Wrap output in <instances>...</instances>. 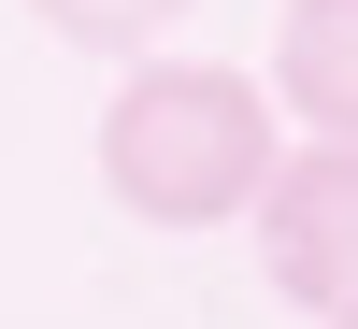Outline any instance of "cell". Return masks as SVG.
<instances>
[{
    "mask_svg": "<svg viewBox=\"0 0 358 329\" xmlns=\"http://www.w3.org/2000/svg\"><path fill=\"white\" fill-rule=\"evenodd\" d=\"M273 143H287V115H273L258 72H229V57H143L115 86V115H101V187L143 229H229L258 200V172H273Z\"/></svg>",
    "mask_w": 358,
    "mask_h": 329,
    "instance_id": "obj_1",
    "label": "cell"
},
{
    "mask_svg": "<svg viewBox=\"0 0 358 329\" xmlns=\"http://www.w3.org/2000/svg\"><path fill=\"white\" fill-rule=\"evenodd\" d=\"M244 215H258V272L301 315L358 301V143H273V172H258Z\"/></svg>",
    "mask_w": 358,
    "mask_h": 329,
    "instance_id": "obj_2",
    "label": "cell"
},
{
    "mask_svg": "<svg viewBox=\"0 0 358 329\" xmlns=\"http://www.w3.org/2000/svg\"><path fill=\"white\" fill-rule=\"evenodd\" d=\"M273 115L315 143H358V0H287L273 15Z\"/></svg>",
    "mask_w": 358,
    "mask_h": 329,
    "instance_id": "obj_3",
    "label": "cell"
},
{
    "mask_svg": "<svg viewBox=\"0 0 358 329\" xmlns=\"http://www.w3.org/2000/svg\"><path fill=\"white\" fill-rule=\"evenodd\" d=\"M29 15H43L57 43H86V57H143L172 15H187V0H29Z\"/></svg>",
    "mask_w": 358,
    "mask_h": 329,
    "instance_id": "obj_4",
    "label": "cell"
},
{
    "mask_svg": "<svg viewBox=\"0 0 358 329\" xmlns=\"http://www.w3.org/2000/svg\"><path fill=\"white\" fill-rule=\"evenodd\" d=\"M330 329H358V301H344V315H330Z\"/></svg>",
    "mask_w": 358,
    "mask_h": 329,
    "instance_id": "obj_5",
    "label": "cell"
}]
</instances>
